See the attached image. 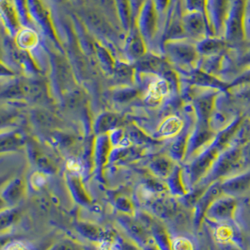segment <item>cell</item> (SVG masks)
<instances>
[{
	"label": "cell",
	"instance_id": "d6a6232c",
	"mask_svg": "<svg viewBox=\"0 0 250 250\" xmlns=\"http://www.w3.org/2000/svg\"><path fill=\"white\" fill-rule=\"evenodd\" d=\"M117 207L125 212V213H131L133 211V204L131 203V201L127 200L126 198H121L117 200Z\"/></svg>",
	"mask_w": 250,
	"mask_h": 250
},
{
	"label": "cell",
	"instance_id": "e0dca14e",
	"mask_svg": "<svg viewBox=\"0 0 250 250\" xmlns=\"http://www.w3.org/2000/svg\"><path fill=\"white\" fill-rule=\"evenodd\" d=\"M150 229L151 237L155 243L156 247L160 250H171V240L168 235L167 230L161 224V222L149 217L148 220L143 222Z\"/></svg>",
	"mask_w": 250,
	"mask_h": 250
},
{
	"label": "cell",
	"instance_id": "ac0fdd59",
	"mask_svg": "<svg viewBox=\"0 0 250 250\" xmlns=\"http://www.w3.org/2000/svg\"><path fill=\"white\" fill-rule=\"evenodd\" d=\"M166 180H167L166 184L168 191L174 197L184 198L188 194V187L184 177V169L180 166H176L171 174Z\"/></svg>",
	"mask_w": 250,
	"mask_h": 250
},
{
	"label": "cell",
	"instance_id": "8fae6325",
	"mask_svg": "<svg viewBox=\"0 0 250 250\" xmlns=\"http://www.w3.org/2000/svg\"><path fill=\"white\" fill-rule=\"evenodd\" d=\"M120 222L122 226L125 227L128 234L144 249L151 244H154L150 229L141 220L134 219L130 216H123L120 218Z\"/></svg>",
	"mask_w": 250,
	"mask_h": 250
},
{
	"label": "cell",
	"instance_id": "8992f818",
	"mask_svg": "<svg viewBox=\"0 0 250 250\" xmlns=\"http://www.w3.org/2000/svg\"><path fill=\"white\" fill-rule=\"evenodd\" d=\"M229 5L230 0H207L206 16L213 36L221 37L224 34Z\"/></svg>",
	"mask_w": 250,
	"mask_h": 250
},
{
	"label": "cell",
	"instance_id": "d4e9b609",
	"mask_svg": "<svg viewBox=\"0 0 250 250\" xmlns=\"http://www.w3.org/2000/svg\"><path fill=\"white\" fill-rule=\"evenodd\" d=\"M187 12H200L206 14L207 0H185Z\"/></svg>",
	"mask_w": 250,
	"mask_h": 250
},
{
	"label": "cell",
	"instance_id": "d590c367",
	"mask_svg": "<svg viewBox=\"0 0 250 250\" xmlns=\"http://www.w3.org/2000/svg\"><path fill=\"white\" fill-rule=\"evenodd\" d=\"M120 250H139L138 247L133 245L132 243L129 242H123L121 245Z\"/></svg>",
	"mask_w": 250,
	"mask_h": 250
},
{
	"label": "cell",
	"instance_id": "9a60e30c",
	"mask_svg": "<svg viewBox=\"0 0 250 250\" xmlns=\"http://www.w3.org/2000/svg\"><path fill=\"white\" fill-rule=\"evenodd\" d=\"M222 192L229 196H236L246 193L250 189V169L240 175L233 176L221 182Z\"/></svg>",
	"mask_w": 250,
	"mask_h": 250
},
{
	"label": "cell",
	"instance_id": "30bf717a",
	"mask_svg": "<svg viewBox=\"0 0 250 250\" xmlns=\"http://www.w3.org/2000/svg\"><path fill=\"white\" fill-rule=\"evenodd\" d=\"M223 194L221 189V181L214 182L211 184L203 195L200 197V200L195 205V213H194V218L193 222L196 229L200 228L202 224V221L204 217H206V213L210 206L213 204V201L219 198Z\"/></svg>",
	"mask_w": 250,
	"mask_h": 250
},
{
	"label": "cell",
	"instance_id": "7c38bea8",
	"mask_svg": "<svg viewBox=\"0 0 250 250\" xmlns=\"http://www.w3.org/2000/svg\"><path fill=\"white\" fill-rule=\"evenodd\" d=\"M151 211L159 219L174 221L183 212L181 203L174 198L160 196L152 201Z\"/></svg>",
	"mask_w": 250,
	"mask_h": 250
},
{
	"label": "cell",
	"instance_id": "484cf974",
	"mask_svg": "<svg viewBox=\"0 0 250 250\" xmlns=\"http://www.w3.org/2000/svg\"><path fill=\"white\" fill-rule=\"evenodd\" d=\"M78 229H80L81 233L85 234V236L91 238V239L98 240V239H100V238L104 236L103 231L101 230V229H99L98 227H93V226L84 225V224H82V225L79 226Z\"/></svg>",
	"mask_w": 250,
	"mask_h": 250
},
{
	"label": "cell",
	"instance_id": "52a82bcc",
	"mask_svg": "<svg viewBox=\"0 0 250 250\" xmlns=\"http://www.w3.org/2000/svg\"><path fill=\"white\" fill-rule=\"evenodd\" d=\"M216 133L211 125L198 122L195 130L192 132V134H190L186 158L192 159L194 156H196L213 142Z\"/></svg>",
	"mask_w": 250,
	"mask_h": 250
},
{
	"label": "cell",
	"instance_id": "5bb4252c",
	"mask_svg": "<svg viewBox=\"0 0 250 250\" xmlns=\"http://www.w3.org/2000/svg\"><path fill=\"white\" fill-rule=\"evenodd\" d=\"M188 80L197 87L227 90L229 88V84H226L222 80L218 79L215 75H211L200 68H195L188 72Z\"/></svg>",
	"mask_w": 250,
	"mask_h": 250
},
{
	"label": "cell",
	"instance_id": "d6986e66",
	"mask_svg": "<svg viewBox=\"0 0 250 250\" xmlns=\"http://www.w3.org/2000/svg\"><path fill=\"white\" fill-rule=\"evenodd\" d=\"M190 137V132L188 129L182 130L176 136L173 142L169 147V156L175 162H182L187 157L188 152V140Z\"/></svg>",
	"mask_w": 250,
	"mask_h": 250
},
{
	"label": "cell",
	"instance_id": "603a6c76",
	"mask_svg": "<svg viewBox=\"0 0 250 250\" xmlns=\"http://www.w3.org/2000/svg\"><path fill=\"white\" fill-rule=\"evenodd\" d=\"M25 189V185L22 180H15L3 193V200L9 203H15L21 199Z\"/></svg>",
	"mask_w": 250,
	"mask_h": 250
},
{
	"label": "cell",
	"instance_id": "7a4b0ae2",
	"mask_svg": "<svg viewBox=\"0 0 250 250\" xmlns=\"http://www.w3.org/2000/svg\"><path fill=\"white\" fill-rule=\"evenodd\" d=\"M164 47L169 62L177 67L187 72L197 68L200 61V53L197 49V44L191 42L188 39L167 41Z\"/></svg>",
	"mask_w": 250,
	"mask_h": 250
},
{
	"label": "cell",
	"instance_id": "74e56055",
	"mask_svg": "<svg viewBox=\"0 0 250 250\" xmlns=\"http://www.w3.org/2000/svg\"><path fill=\"white\" fill-rule=\"evenodd\" d=\"M247 2H248V6H249V5L250 6V0H247Z\"/></svg>",
	"mask_w": 250,
	"mask_h": 250
},
{
	"label": "cell",
	"instance_id": "2e32d148",
	"mask_svg": "<svg viewBox=\"0 0 250 250\" xmlns=\"http://www.w3.org/2000/svg\"><path fill=\"white\" fill-rule=\"evenodd\" d=\"M196 44L200 56H204L206 58L222 55L229 46L225 39L217 36H208L198 42Z\"/></svg>",
	"mask_w": 250,
	"mask_h": 250
},
{
	"label": "cell",
	"instance_id": "1f68e13d",
	"mask_svg": "<svg viewBox=\"0 0 250 250\" xmlns=\"http://www.w3.org/2000/svg\"><path fill=\"white\" fill-rule=\"evenodd\" d=\"M242 167H250V140L242 147Z\"/></svg>",
	"mask_w": 250,
	"mask_h": 250
},
{
	"label": "cell",
	"instance_id": "cb8c5ba5",
	"mask_svg": "<svg viewBox=\"0 0 250 250\" xmlns=\"http://www.w3.org/2000/svg\"><path fill=\"white\" fill-rule=\"evenodd\" d=\"M20 213L18 210H8L0 213V231L11 227L16 221H18Z\"/></svg>",
	"mask_w": 250,
	"mask_h": 250
},
{
	"label": "cell",
	"instance_id": "f546056e",
	"mask_svg": "<svg viewBox=\"0 0 250 250\" xmlns=\"http://www.w3.org/2000/svg\"><path fill=\"white\" fill-rule=\"evenodd\" d=\"M237 68L244 72L250 70V49L246 51L237 60Z\"/></svg>",
	"mask_w": 250,
	"mask_h": 250
},
{
	"label": "cell",
	"instance_id": "4316f807",
	"mask_svg": "<svg viewBox=\"0 0 250 250\" xmlns=\"http://www.w3.org/2000/svg\"><path fill=\"white\" fill-rule=\"evenodd\" d=\"M171 250H194V247L188 238L179 237L171 241Z\"/></svg>",
	"mask_w": 250,
	"mask_h": 250
},
{
	"label": "cell",
	"instance_id": "4dcf8cb0",
	"mask_svg": "<svg viewBox=\"0 0 250 250\" xmlns=\"http://www.w3.org/2000/svg\"><path fill=\"white\" fill-rule=\"evenodd\" d=\"M240 88L236 93L237 98L241 101L242 103L250 105V85H246V86H241L237 87Z\"/></svg>",
	"mask_w": 250,
	"mask_h": 250
},
{
	"label": "cell",
	"instance_id": "83f0119b",
	"mask_svg": "<svg viewBox=\"0 0 250 250\" xmlns=\"http://www.w3.org/2000/svg\"><path fill=\"white\" fill-rule=\"evenodd\" d=\"M49 250H84V249L82 246L75 242L70 240H63L54 245Z\"/></svg>",
	"mask_w": 250,
	"mask_h": 250
},
{
	"label": "cell",
	"instance_id": "ffe728a7",
	"mask_svg": "<svg viewBox=\"0 0 250 250\" xmlns=\"http://www.w3.org/2000/svg\"><path fill=\"white\" fill-rule=\"evenodd\" d=\"M139 67L144 71L152 74L166 75L170 71V66L166 61H164L160 57L149 55L143 56L140 59Z\"/></svg>",
	"mask_w": 250,
	"mask_h": 250
},
{
	"label": "cell",
	"instance_id": "f1b7e54d",
	"mask_svg": "<svg viewBox=\"0 0 250 250\" xmlns=\"http://www.w3.org/2000/svg\"><path fill=\"white\" fill-rule=\"evenodd\" d=\"M246 85H250V70L244 72L241 75H239L236 79H234L233 82L229 84V88H237Z\"/></svg>",
	"mask_w": 250,
	"mask_h": 250
},
{
	"label": "cell",
	"instance_id": "ba28073f",
	"mask_svg": "<svg viewBox=\"0 0 250 250\" xmlns=\"http://www.w3.org/2000/svg\"><path fill=\"white\" fill-rule=\"evenodd\" d=\"M140 31L147 42H151L159 31V15L152 0H147L140 11Z\"/></svg>",
	"mask_w": 250,
	"mask_h": 250
},
{
	"label": "cell",
	"instance_id": "6da1fadb",
	"mask_svg": "<svg viewBox=\"0 0 250 250\" xmlns=\"http://www.w3.org/2000/svg\"><path fill=\"white\" fill-rule=\"evenodd\" d=\"M240 124L234 121L216 134L213 142L201 150L184 169V177L188 188H193L210 172L214 162L220 154L230 147L231 142L237 134Z\"/></svg>",
	"mask_w": 250,
	"mask_h": 250
},
{
	"label": "cell",
	"instance_id": "836d02e7",
	"mask_svg": "<svg viewBox=\"0 0 250 250\" xmlns=\"http://www.w3.org/2000/svg\"><path fill=\"white\" fill-rule=\"evenodd\" d=\"M218 250H242L235 243L229 240H222L217 244Z\"/></svg>",
	"mask_w": 250,
	"mask_h": 250
},
{
	"label": "cell",
	"instance_id": "8d00e7d4",
	"mask_svg": "<svg viewBox=\"0 0 250 250\" xmlns=\"http://www.w3.org/2000/svg\"><path fill=\"white\" fill-rule=\"evenodd\" d=\"M197 250H209V249L206 247V246H203V245H200L199 247V249Z\"/></svg>",
	"mask_w": 250,
	"mask_h": 250
},
{
	"label": "cell",
	"instance_id": "e575fe53",
	"mask_svg": "<svg viewBox=\"0 0 250 250\" xmlns=\"http://www.w3.org/2000/svg\"><path fill=\"white\" fill-rule=\"evenodd\" d=\"M152 1H153V3H154V5H155L156 9L158 10L159 13L162 14L167 10L170 0H152Z\"/></svg>",
	"mask_w": 250,
	"mask_h": 250
},
{
	"label": "cell",
	"instance_id": "9c48e42d",
	"mask_svg": "<svg viewBox=\"0 0 250 250\" xmlns=\"http://www.w3.org/2000/svg\"><path fill=\"white\" fill-rule=\"evenodd\" d=\"M237 208V200L232 196H220L214 200L206 213V217L213 221L231 220Z\"/></svg>",
	"mask_w": 250,
	"mask_h": 250
},
{
	"label": "cell",
	"instance_id": "4fadbf2b",
	"mask_svg": "<svg viewBox=\"0 0 250 250\" xmlns=\"http://www.w3.org/2000/svg\"><path fill=\"white\" fill-rule=\"evenodd\" d=\"M217 94L214 91H207L199 95L194 102V109L199 123L210 125L215 110Z\"/></svg>",
	"mask_w": 250,
	"mask_h": 250
},
{
	"label": "cell",
	"instance_id": "5b68a950",
	"mask_svg": "<svg viewBox=\"0 0 250 250\" xmlns=\"http://www.w3.org/2000/svg\"><path fill=\"white\" fill-rule=\"evenodd\" d=\"M182 23L187 37L197 42L208 36H213L205 13L200 12H187L182 16Z\"/></svg>",
	"mask_w": 250,
	"mask_h": 250
},
{
	"label": "cell",
	"instance_id": "3957f363",
	"mask_svg": "<svg viewBox=\"0 0 250 250\" xmlns=\"http://www.w3.org/2000/svg\"><path fill=\"white\" fill-rule=\"evenodd\" d=\"M247 10V0H230L223 34L224 39L229 44L241 43L247 38L245 30Z\"/></svg>",
	"mask_w": 250,
	"mask_h": 250
},
{
	"label": "cell",
	"instance_id": "7402d4cb",
	"mask_svg": "<svg viewBox=\"0 0 250 250\" xmlns=\"http://www.w3.org/2000/svg\"><path fill=\"white\" fill-rule=\"evenodd\" d=\"M183 128V123L182 121L177 118V117H171L167 119L161 127L159 128V134L162 137L166 138H169V137H173L177 136Z\"/></svg>",
	"mask_w": 250,
	"mask_h": 250
},
{
	"label": "cell",
	"instance_id": "277c9868",
	"mask_svg": "<svg viewBox=\"0 0 250 250\" xmlns=\"http://www.w3.org/2000/svg\"><path fill=\"white\" fill-rule=\"evenodd\" d=\"M242 147L230 146L224 150L213 164L210 172L200 184L209 187L214 182L228 177L238 168L242 167ZM199 185V184H198Z\"/></svg>",
	"mask_w": 250,
	"mask_h": 250
},
{
	"label": "cell",
	"instance_id": "44dd1931",
	"mask_svg": "<svg viewBox=\"0 0 250 250\" xmlns=\"http://www.w3.org/2000/svg\"><path fill=\"white\" fill-rule=\"evenodd\" d=\"M176 162L167 155H159L154 157L150 163L151 172L159 179H167L175 168Z\"/></svg>",
	"mask_w": 250,
	"mask_h": 250
}]
</instances>
